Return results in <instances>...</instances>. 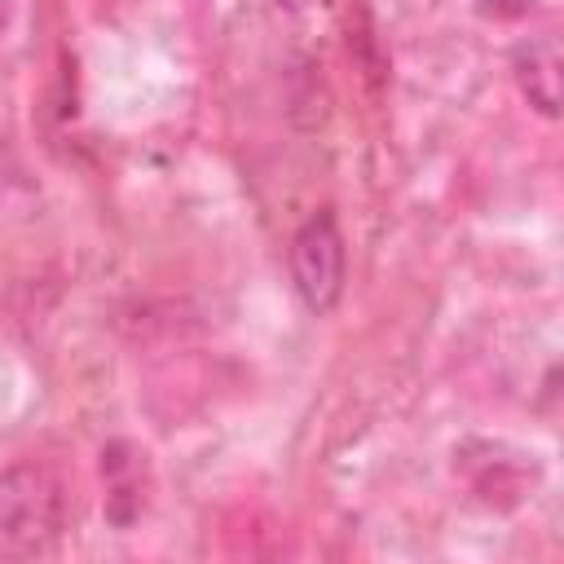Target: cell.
<instances>
[{
    "label": "cell",
    "mask_w": 564,
    "mask_h": 564,
    "mask_svg": "<svg viewBox=\"0 0 564 564\" xmlns=\"http://www.w3.org/2000/svg\"><path fill=\"white\" fill-rule=\"evenodd\" d=\"M66 533V485L44 463L0 471V560H44Z\"/></svg>",
    "instance_id": "cell-1"
},
{
    "label": "cell",
    "mask_w": 564,
    "mask_h": 564,
    "mask_svg": "<svg viewBox=\"0 0 564 564\" xmlns=\"http://www.w3.org/2000/svg\"><path fill=\"white\" fill-rule=\"evenodd\" d=\"M344 273H348V251L339 220L330 212L308 216L291 238V282L300 304L308 313H330L344 295Z\"/></svg>",
    "instance_id": "cell-2"
},
{
    "label": "cell",
    "mask_w": 564,
    "mask_h": 564,
    "mask_svg": "<svg viewBox=\"0 0 564 564\" xmlns=\"http://www.w3.org/2000/svg\"><path fill=\"white\" fill-rule=\"evenodd\" d=\"M511 70H516V84H520L524 101L542 119H555L560 115V70H564L560 40L555 35H538V40L520 44L516 57H511Z\"/></svg>",
    "instance_id": "cell-3"
},
{
    "label": "cell",
    "mask_w": 564,
    "mask_h": 564,
    "mask_svg": "<svg viewBox=\"0 0 564 564\" xmlns=\"http://www.w3.org/2000/svg\"><path fill=\"white\" fill-rule=\"evenodd\" d=\"M101 476H106V516L115 524H132L145 507V494H141V458L132 445L123 441H110L101 449Z\"/></svg>",
    "instance_id": "cell-4"
},
{
    "label": "cell",
    "mask_w": 564,
    "mask_h": 564,
    "mask_svg": "<svg viewBox=\"0 0 564 564\" xmlns=\"http://www.w3.org/2000/svg\"><path fill=\"white\" fill-rule=\"evenodd\" d=\"M480 9L494 18H524L533 9V0H480Z\"/></svg>",
    "instance_id": "cell-5"
}]
</instances>
